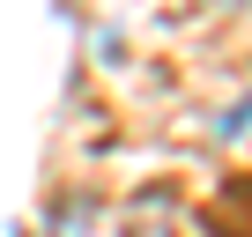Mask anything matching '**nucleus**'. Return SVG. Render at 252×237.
<instances>
[{
    "label": "nucleus",
    "instance_id": "f257e3e1",
    "mask_svg": "<svg viewBox=\"0 0 252 237\" xmlns=\"http://www.w3.org/2000/svg\"><path fill=\"white\" fill-rule=\"evenodd\" d=\"M222 8H252V0H222Z\"/></svg>",
    "mask_w": 252,
    "mask_h": 237
}]
</instances>
